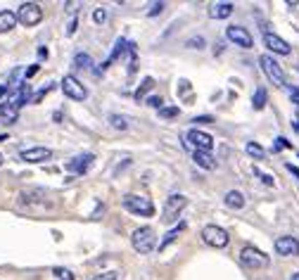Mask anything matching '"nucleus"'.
<instances>
[{
    "mask_svg": "<svg viewBox=\"0 0 299 280\" xmlns=\"http://www.w3.org/2000/svg\"><path fill=\"white\" fill-rule=\"evenodd\" d=\"M19 157L29 164H43V162H48V159H52V150H48V147H29V150H24Z\"/></svg>",
    "mask_w": 299,
    "mask_h": 280,
    "instance_id": "obj_13",
    "label": "nucleus"
},
{
    "mask_svg": "<svg viewBox=\"0 0 299 280\" xmlns=\"http://www.w3.org/2000/svg\"><path fill=\"white\" fill-rule=\"evenodd\" d=\"M266 100H268V93L264 91V88H257V93H254V98H252V107L257 112L264 110V107H266Z\"/></svg>",
    "mask_w": 299,
    "mask_h": 280,
    "instance_id": "obj_23",
    "label": "nucleus"
},
{
    "mask_svg": "<svg viewBox=\"0 0 299 280\" xmlns=\"http://www.w3.org/2000/svg\"><path fill=\"white\" fill-rule=\"evenodd\" d=\"M235 10L233 3H216V5L209 7V17L211 19H226V17H230Z\"/></svg>",
    "mask_w": 299,
    "mask_h": 280,
    "instance_id": "obj_16",
    "label": "nucleus"
},
{
    "mask_svg": "<svg viewBox=\"0 0 299 280\" xmlns=\"http://www.w3.org/2000/svg\"><path fill=\"white\" fill-rule=\"evenodd\" d=\"M178 114H181L178 107H162V110H159V117L162 119H174V117H178Z\"/></svg>",
    "mask_w": 299,
    "mask_h": 280,
    "instance_id": "obj_28",
    "label": "nucleus"
},
{
    "mask_svg": "<svg viewBox=\"0 0 299 280\" xmlns=\"http://www.w3.org/2000/svg\"><path fill=\"white\" fill-rule=\"evenodd\" d=\"M29 100H31V88H29V83H19V88H17V91L10 95V100H7V102L14 104V107L19 110L22 104L29 102Z\"/></svg>",
    "mask_w": 299,
    "mask_h": 280,
    "instance_id": "obj_15",
    "label": "nucleus"
},
{
    "mask_svg": "<svg viewBox=\"0 0 299 280\" xmlns=\"http://www.w3.org/2000/svg\"><path fill=\"white\" fill-rule=\"evenodd\" d=\"M131 242H133V249H136V252H140V254H150V252L157 247L155 230L150 228V226H140V228L133 230Z\"/></svg>",
    "mask_w": 299,
    "mask_h": 280,
    "instance_id": "obj_1",
    "label": "nucleus"
},
{
    "mask_svg": "<svg viewBox=\"0 0 299 280\" xmlns=\"http://www.w3.org/2000/svg\"><path fill=\"white\" fill-rule=\"evenodd\" d=\"M202 240L216 249H223V247H228L230 235H228V230H223L221 226H204V228H202Z\"/></svg>",
    "mask_w": 299,
    "mask_h": 280,
    "instance_id": "obj_4",
    "label": "nucleus"
},
{
    "mask_svg": "<svg viewBox=\"0 0 299 280\" xmlns=\"http://www.w3.org/2000/svg\"><path fill=\"white\" fill-rule=\"evenodd\" d=\"M264 46H266L271 52H275V55H283V57L292 52V48L287 46L280 36H275V33H264Z\"/></svg>",
    "mask_w": 299,
    "mask_h": 280,
    "instance_id": "obj_12",
    "label": "nucleus"
},
{
    "mask_svg": "<svg viewBox=\"0 0 299 280\" xmlns=\"http://www.w3.org/2000/svg\"><path fill=\"white\" fill-rule=\"evenodd\" d=\"M104 19H107V10H104V7H98V10L93 12V21H95V24H104Z\"/></svg>",
    "mask_w": 299,
    "mask_h": 280,
    "instance_id": "obj_30",
    "label": "nucleus"
},
{
    "mask_svg": "<svg viewBox=\"0 0 299 280\" xmlns=\"http://www.w3.org/2000/svg\"><path fill=\"white\" fill-rule=\"evenodd\" d=\"M183 228H185V223H178V226H176L174 230H169V233H166V238H164V240H162V245H159V249H162V252H164V249L169 247V242H174V240H176V235L181 233Z\"/></svg>",
    "mask_w": 299,
    "mask_h": 280,
    "instance_id": "obj_25",
    "label": "nucleus"
},
{
    "mask_svg": "<svg viewBox=\"0 0 299 280\" xmlns=\"http://www.w3.org/2000/svg\"><path fill=\"white\" fill-rule=\"evenodd\" d=\"M193 157H195V164H197V166H202V169H207V171H214L216 169V159H214V155H211V152L197 150V152H193Z\"/></svg>",
    "mask_w": 299,
    "mask_h": 280,
    "instance_id": "obj_17",
    "label": "nucleus"
},
{
    "mask_svg": "<svg viewBox=\"0 0 299 280\" xmlns=\"http://www.w3.org/2000/svg\"><path fill=\"white\" fill-rule=\"evenodd\" d=\"M3 140H7V136H5V133H0V143H3Z\"/></svg>",
    "mask_w": 299,
    "mask_h": 280,
    "instance_id": "obj_45",
    "label": "nucleus"
},
{
    "mask_svg": "<svg viewBox=\"0 0 299 280\" xmlns=\"http://www.w3.org/2000/svg\"><path fill=\"white\" fill-rule=\"evenodd\" d=\"M240 261L247 268H264V266H268V264H271L268 254H264L261 249L252 247V245H247V247L240 249Z\"/></svg>",
    "mask_w": 299,
    "mask_h": 280,
    "instance_id": "obj_5",
    "label": "nucleus"
},
{
    "mask_svg": "<svg viewBox=\"0 0 299 280\" xmlns=\"http://www.w3.org/2000/svg\"><path fill=\"white\" fill-rule=\"evenodd\" d=\"M287 171H290L292 176H297V178H299V169H297V166H292V164H287Z\"/></svg>",
    "mask_w": 299,
    "mask_h": 280,
    "instance_id": "obj_42",
    "label": "nucleus"
},
{
    "mask_svg": "<svg viewBox=\"0 0 299 280\" xmlns=\"http://www.w3.org/2000/svg\"><path fill=\"white\" fill-rule=\"evenodd\" d=\"M226 38L228 40H233L235 46H240V48H252V36H249V31L245 29V26H228L226 29Z\"/></svg>",
    "mask_w": 299,
    "mask_h": 280,
    "instance_id": "obj_10",
    "label": "nucleus"
},
{
    "mask_svg": "<svg viewBox=\"0 0 299 280\" xmlns=\"http://www.w3.org/2000/svg\"><path fill=\"white\" fill-rule=\"evenodd\" d=\"M188 46L190 48H204V40H202V38H190Z\"/></svg>",
    "mask_w": 299,
    "mask_h": 280,
    "instance_id": "obj_37",
    "label": "nucleus"
},
{
    "mask_svg": "<svg viewBox=\"0 0 299 280\" xmlns=\"http://www.w3.org/2000/svg\"><path fill=\"white\" fill-rule=\"evenodd\" d=\"M290 95H292V102L299 107V91H297V88H290Z\"/></svg>",
    "mask_w": 299,
    "mask_h": 280,
    "instance_id": "obj_41",
    "label": "nucleus"
},
{
    "mask_svg": "<svg viewBox=\"0 0 299 280\" xmlns=\"http://www.w3.org/2000/svg\"><path fill=\"white\" fill-rule=\"evenodd\" d=\"M185 204H188V197H183L181 192L171 195L169 200H166V204H164V221H166V223L176 221V219H178V214L185 209Z\"/></svg>",
    "mask_w": 299,
    "mask_h": 280,
    "instance_id": "obj_9",
    "label": "nucleus"
},
{
    "mask_svg": "<svg viewBox=\"0 0 299 280\" xmlns=\"http://www.w3.org/2000/svg\"><path fill=\"white\" fill-rule=\"evenodd\" d=\"M52 273L57 275L59 280H74V273L69 271V268H65V266H57L55 271H52Z\"/></svg>",
    "mask_w": 299,
    "mask_h": 280,
    "instance_id": "obj_29",
    "label": "nucleus"
},
{
    "mask_svg": "<svg viewBox=\"0 0 299 280\" xmlns=\"http://www.w3.org/2000/svg\"><path fill=\"white\" fill-rule=\"evenodd\" d=\"M126 48H129L126 38H119V40H117V46H114V50H112V55H110V57H107V59H104V64H102V67H110L112 62H114V59H117L119 55H121V52L126 50Z\"/></svg>",
    "mask_w": 299,
    "mask_h": 280,
    "instance_id": "obj_22",
    "label": "nucleus"
},
{
    "mask_svg": "<svg viewBox=\"0 0 299 280\" xmlns=\"http://www.w3.org/2000/svg\"><path fill=\"white\" fill-rule=\"evenodd\" d=\"M38 69H40V67H38V64H33V67H29V69H26V72H24V76H26V78H31V76H33V74H38Z\"/></svg>",
    "mask_w": 299,
    "mask_h": 280,
    "instance_id": "obj_38",
    "label": "nucleus"
},
{
    "mask_svg": "<svg viewBox=\"0 0 299 280\" xmlns=\"http://www.w3.org/2000/svg\"><path fill=\"white\" fill-rule=\"evenodd\" d=\"M292 280H299V273H294V275H292Z\"/></svg>",
    "mask_w": 299,
    "mask_h": 280,
    "instance_id": "obj_46",
    "label": "nucleus"
},
{
    "mask_svg": "<svg viewBox=\"0 0 299 280\" xmlns=\"http://www.w3.org/2000/svg\"><path fill=\"white\" fill-rule=\"evenodd\" d=\"M292 126H294V131H297V133H299V119H294V121H292Z\"/></svg>",
    "mask_w": 299,
    "mask_h": 280,
    "instance_id": "obj_44",
    "label": "nucleus"
},
{
    "mask_svg": "<svg viewBox=\"0 0 299 280\" xmlns=\"http://www.w3.org/2000/svg\"><path fill=\"white\" fill-rule=\"evenodd\" d=\"M145 102H147L150 107H155V110H162V102H164V100L159 98V95H150V98L145 100Z\"/></svg>",
    "mask_w": 299,
    "mask_h": 280,
    "instance_id": "obj_32",
    "label": "nucleus"
},
{
    "mask_svg": "<svg viewBox=\"0 0 299 280\" xmlns=\"http://www.w3.org/2000/svg\"><path fill=\"white\" fill-rule=\"evenodd\" d=\"M74 64L78 67V69H88V67L93 64V59L86 55V52H78V55H74Z\"/></svg>",
    "mask_w": 299,
    "mask_h": 280,
    "instance_id": "obj_27",
    "label": "nucleus"
},
{
    "mask_svg": "<svg viewBox=\"0 0 299 280\" xmlns=\"http://www.w3.org/2000/svg\"><path fill=\"white\" fill-rule=\"evenodd\" d=\"M259 64L261 69H264V74H266L271 81H273L275 85H287L285 83V74H283V69H280V64L275 62L271 55H261L259 57Z\"/></svg>",
    "mask_w": 299,
    "mask_h": 280,
    "instance_id": "obj_7",
    "label": "nucleus"
},
{
    "mask_svg": "<svg viewBox=\"0 0 299 280\" xmlns=\"http://www.w3.org/2000/svg\"><path fill=\"white\" fill-rule=\"evenodd\" d=\"M214 121V117H197L195 119V124H211Z\"/></svg>",
    "mask_w": 299,
    "mask_h": 280,
    "instance_id": "obj_40",
    "label": "nucleus"
},
{
    "mask_svg": "<svg viewBox=\"0 0 299 280\" xmlns=\"http://www.w3.org/2000/svg\"><path fill=\"white\" fill-rule=\"evenodd\" d=\"M164 7H166V3H162V0H159V3H152V5L147 7V14H150V17H155V14L162 12Z\"/></svg>",
    "mask_w": 299,
    "mask_h": 280,
    "instance_id": "obj_31",
    "label": "nucleus"
},
{
    "mask_svg": "<svg viewBox=\"0 0 299 280\" xmlns=\"http://www.w3.org/2000/svg\"><path fill=\"white\" fill-rule=\"evenodd\" d=\"M7 91H10V88H7V83H5V85H0V98H3Z\"/></svg>",
    "mask_w": 299,
    "mask_h": 280,
    "instance_id": "obj_43",
    "label": "nucleus"
},
{
    "mask_svg": "<svg viewBox=\"0 0 299 280\" xmlns=\"http://www.w3.org/2000/svg\"><path fill=\"white\" fill-rule=\"evenodd\" d=\"M226 207L242 209V207H245V195H242L240 190H228V192H226Z\"/></svg>",
    "mask_w": 299,
    "mask_h": 280,
    "instance_id": "obj_20",
    "label": "nucleus"
},
{
    "mask_svg": "<svg viewBox=\"0 0 299 280\" xmlns=\"http://www.w3.org/2000/svg\"><path fill=\"white\" fill-rule=\"evenodd\" d=\"M254 174H257V176H259L261 181L266 183V185H273V178L268 176V174H264V171H261V169H257V166H254Z\"/></svg>",
    "mask_w": 299,
    "mask_h": 280,
    "instance_id": "obj_35",
    "label": "nucleus"
},
{
    "mask_svg": "<svg viewBox=\"0 0 299 280\" xmlns=\"http://www.w3.org/2000/svg\"><path fill=\"white\" fill-rule=\"evenodd\" d=\"M183 138H185V147H190L193 152H197V150L211 152V147H214V138L202 133V131H188Z\"/></svg>",
    "mask_w": 299,
    "mask_h": 280,
    "instance_id": "obj_6",
    "label": "nucleus"
},
{
    "mask_svg": "<svg viewBox=\"0 0 299 280\" xmlns=\"http://www.w3.org/2000/svg\"><path fill=\"white\" fill-rule=\"evenodd\" d=\"M76 29H78V21H76V17H74V19L69 21V26H67V36H74V33H76Z\"/></svg>",
    "mask_w": 299,
    "mask_h": 280,
    "instance_id": "obj_36",
    "label": "nucleus"
},
{
    "mask_svg": "<svg viewBox=\"0 0 299 280\" xmlns=\"http://www.w3.org/2000/svg\"><path fill=\"white\" fill-rule=\"evenodd\" d=\"M275 252L283 256H297L299 254V240L292 235H283L275 240Z\"/></svg>",
    "mask_w": 299,
    "mask_h": 280,
    "instance_id": "obj_11",
    "label": "nucleus"
},
{
    "mask_svg": "<svg viewBox=\"0 0 299 280\" xmlns=\"http://www.w3.org/2000/svg\"><path fill=\"white\" fill-rule=\"evenodd\" d=\"M19 117V110L10 102H3L0 104V119H3V124H14Z\"/></svg>",
    "mask_w": 299,
    "mask_h": 280,
    "instance_id": "obj_18",
    "label": "nucleus"
},
{
    "mask_svg": "<svg viewBox=\"0 0 299 280\" xmlns=\"http://www.w3.org/2000/svg\"><path fill=\"white\" fill-rule=\"evenodd\" d=\"M91 280H117V273H114V271H104V273L93 275Z\"/></svg>",
    "mask_w": 299,
    "mask_h": 280,
    "instance_id": "obj_33",
    "label": "nucleus"
},
{
    "mask_svg": "<svg viewBox=\"0 0 299 280\" xmlns=\"http://www.w3.org/2000/svg\"><path fill=\"white\" fill-rule=\"evenodd\" d=\"M67 12H69V14H76L78 12V3H67Z\"/></svg>",
    "mask_w": 299,
    "mask_h": 280,
    "instance_id": "obj_39",
    "label": "nucleus"
},
{
    "mask_svg": "<svg viewBox=\"0 0 299 280\" xmlns=\"http://www.w3.org/2000/svg\"><path fill=\"white\" fill-rule=\"evenodd\" d=\"M124 207L129 209V211H133L136 216H155V202L143 195H126Z\"/></svg>",
    "mask_w": 299,
    "mask_h": 280,
    "instance_id": "obj_2",
    "label": "nucleus"
},
{
    "mask_svg": "<svg viewBox=\"0 0 299 280\" xmlns=\"http://www.w3.org/2000/svg\"><path fill=\"white\" fill-rule=\"evenodd\" d=\"M110 124L117 131H126L129 128V119H126L124 114H110Z\"/></svg>",
    "mask_w": 299,
    "mask_h": 280,
    "instance_id": "obj_24",
    "label": "nucleus"
},
{
    "mask_svg": "<svg viewBox=\"0 0 299 280\" xmlns=\"http://www.w3.org/2000/svg\"><path fill=\"white\" fill-rule=\"evenodd\" d=\"M0 166H3V155H0Z\"/></svg>",
    "mask_w": 299,
    "mask_h": 280,
    "instance_id": "obj_47",
    "label": "nucleus"
},
{
    "mask_svg": "<svg viewBox=\"0 0 299 280\" xmlns=\"http://www.w3.org/2000/svg\"><path fill=\"white\" fill-rule=\"evenodd\" d=\"M14 26H17V14L10 12V10H3L0 12V33L12 31Z\"/></svg>",
    "mask_w": 299,
    "mask_h": 280,
    "instance_id": "obj_19",
    "label": "nucleus"
},
{
    "mask_svg": "<svg viewBox=\"0 0 299 280\" xmlns=\"http://www.w3.org/2000/svg\"><path fill=\"white\" fill-rule=\"evenodd\" d=\"M152 85H155V78H143V81H140V85H138V91L133 93V98L136 100H145V95H147L150 91H152Z\"/></svg>",
    "mask_w": 299,
    "mask_h": 280,
    "instance_id": "obj_21",
    "label": "nucleus"
},
{
    "mask_svg": "<svg viewBox=\"0 0 299 280\" xmlns=\"http://www.w3.org/2000/svg\"><path fill=\"white\" fill-rule=\"evenodd\" d=\"M245 150H247V155L254 157V159H264V157H266V152H264V147H261L259 143H247Z\"/></svg>",
    "mask_w": 299,
    "mask_h": 280,
    "instance_id": "obj_26",
    "label": "nucleus"
},
{
    "mask_svg": "<svg viewBox=\"0 0 299 280\" xmlns=\"http://www.w3.org/2000/svg\"><path fill=\"white\" fill-rule=\"evenodd\" d=\"M287 147H290V143H287L285 138H283V136L275 138V145H273V150H275V152H278V150H287Z\"/></svg>",
    "mask_w": 299,
    "mask_h": 280,
    "instance_id": "obj_34",
    "label": "nucleus"
},
{
    "mask_svg": "<svg viewBox=\"0 0 299 280\" xmlns=\"http://www.w3.org/2000/svg\"><path fill=\"white\" fill-rule=\"evenodd\" d=\"M43 19V7L38 3H22L17 10V21H22L24 26H36Z\"/></svg>",
    "mask_w": 299,
    "mask_h": 280,
    "instance_id": "obj_3",
    "label": "nucleus"
},
{
    "mask_svg": "<svg viewBox=\"0 0 299 280\" xmlns=\"http://www.w3.org/2000/svg\"><path fill=\"white\" fill-rule=\"evenodd\" d=\"M93 159H95L93 155L74 157V159H69V162H67V171H72V174H76V176H83L86 171H88V166L93 164Z\"/></svg>",
    "mask_w": 299,
    "mask_h": 280,
    "instance_id": "obj_14",
    "label": "nucleus"
},
{
    "mask_svg": "<svg viewBox=\"0 0 299 280\" xmlns=\"http://www.w3.org/2000/svg\"><path fill=\"white\" fill-rule=\"evenodd\" d=\"M62 91H65L67 98H72L74 102H83L88 98V91L83 88V83L74 76H65L62 78Z\"/></svg>",
    "mask_w": 299,
    "mask_h": 280,
    "instance_id": "obj_8",
    "label": "nucleus"
}]
</instances>
